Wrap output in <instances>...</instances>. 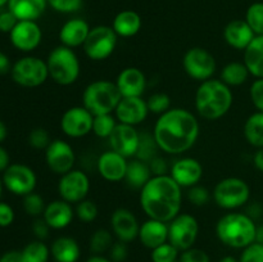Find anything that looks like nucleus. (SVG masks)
Here are the masks:
<instances>
[{"label": "nucleus", "instance_id": "obj_42", "mask_svg": "<svg viewBox=\"0 0 263 262\" xmlns=\"http://www.w3.org/2000/svg\"><path fill=\"white\" fill-rule=\"evenodd\" d=\"M74 213H76L79 220H81L82 222H92L98 217L99 210H98V205L95 204V202L84 199L80 203H77Z\"/></svg>", "mask_w": 263, "mask_h": 262}, {"label": "nucleus", "instance_id": "obj_25", "mask_svg": "<svg viewBox=\"0 0 263 262\" xmlns=\"http://www.w3.org/2000/svg\"><path fill=\"white\" fill-rule=\"evenodd\" d=\"M138 238L146 248H157L168 241V223L148 218L140 225Z\"/></svg>", "mask_w": 263, "mask_h": 262}, {"label": "nucleus", "instance_id": "obj_7", "mask_svg": "<svg viewBox=\"0 0 263 262\" xmlns=\"http://www.w3.org/2000/svg\"><path fill=\"white\" fill-rule=\"evenodd\" d=\"M212 195L218 207L236 210L249 200L251 188L240 177H226L216 184Z\"/></svg>", "mask_w": 263, "mask_h": 262}, {"label": "nucleus", "instance_id": "obj_45", "mask_svg": "<svg viewBox=\"0 0 263 262\" xmlns=\"http://www.w3.org/2000/svg\"><path fill=\"white\" fill-rule=\"evenodd\" d=\"M239 262H263V244L254 241L243 249Z\"/></svg>", "mask_w": 263, "mask_h": 262}, {"label": "nucleus", "instance_id": "obj_19", "mask_svg": "<svg viewBox=\"0 0 263 262\" xmlns=\"http://www.w3.org/2000/svg\"><path fill=\"white\" fill-rule=\"evenodd\" d=\"M116 118L120 123L136 126L143 122L148 116L149 109L146 100L141 97L122 98L115 110Z\"/></svg>", "mask_w": 263, "mask_h": 262}, {"label": "nucleus", "instance_id": "obj_44", "mask_svg": "<svg viewBox=\"0 0 263 262\" xmlns=\"http://www.w3.org/2000/svg\"><path fill=\"white\" fill-rule=\"evenodd\" d=\"M210 192L200 185H194L187 190V200L197 207H202L210 202Z\"/></svg>", "mask_w": 263, "mask_h": 262}, {"label": "nucleus", "instance_id": "obj_13", "mask_svg": "<svg viewBox=\"0 0 263 262\" xmlns=\"http://www.w3.org/2000/svg\"><path fill=\"white\" fill-rule=\"evenodd\" d=\"M90 192L89 176L81 170H71L62 175L58 182V193L61 199L68 203H80L86 199Z\"/></svg>", "mask_w": 263, "mask_h": 262}, {"label": "nucleus", "instance_id": "obj_27", "mask_svg": "<svg viewBox=\"0 0 263 262\" xmlns=\"http://www.w3.org/2000/svg\"><path fill=\"white\" fill-rule=\"evenodd\" d=\"M48 0H9L8 10L18 21H36L45 12Z\"/></svg>", "mask_w": 263, "mask_h": 262}, {"label": "nucleus", "instance_id": "obj_60", "mask_svg": "<svg viewBox=\"0 0 263 262\" xmlns=\"http://www.w3.org/2000/svg\"><path fill=\"white\" fill-rule=\"evenodd\" d=\"M218 262H239L238 258H235L234 256H225L220 259Z\"/></svg>", "mask_w": 263, "mask_h": 262}, {"label": "nucleus", "instance_id": "obj_62", "mask_svg": "<svg viewBox=\"0 0 263 262\" xmlns=\"http://www.w3.org/2000/svg\"><path fill=\"white\" fill-rule=\"evenodd\" d=\"M3 186H4V184H3V179H0V197H2V193H3Z\"/></svg>", "mask_w": 263, "mask_h": 262}, {"label": "nucleus", "instance_id": "obj_4", "mask_svg": "<svg viewBox=\"0 0 263 262\" xmlns=\"http://www.w3.org/2000/svg\"><path fill=\"white\" fill-rule=\"evenodd\" d=\"M216 234L218 240L226 247L244 249L256 241L257 226L247 213L230 212L217 221Z\"/></svg>", "mask_w": 263, "mask_h": 262}, {"label": "nucleus", "instance_id": "obj_46", "mask_svg": "<svg viewBox=\"0 0 263 262\" xmlns=\"http://www.w3.org/2000/svg\"><path fill=\"white\" fill-rule=\"evenodd\" d=\"M179 262H211V259L207 252L192 247V248L185 249V251L181 252L179 257Z\"/></svg>", "mask_w": 263, "mask_h": 262}, {"label": "nucleus", "instance_id": "obj_9", "mask_svg": "<svg viewBox=\"0 0 263 262\" xmlns=\"http://www.w3.org/2000/svg\"><path fill=\"white\" fill-rule=\"evenodd\" d=\"M117 45V33L109 26H97L90 30L89 36L84 43L85 54L95 62L109 58Z\"/></svg>", "mask_w": 263, "mask_h": 262}, {"label": "nucleus", "instance_id": "obj_41", "mask_svg": "<svg viewBox=\"0 0 263 262\" xmlns=\"http://www.w3.org/2000/svg\"><path fill=\"white\" fill-rule=\"evenodd\" d=\"M146 104H148L149 112H153L159 116L171 109V99L164 92H156V94L151 95L146 100Z\"/></svg>", "mask_w": 263, "mask_h": 262}, {"label": "nucleus", "instance_id": "obj_35", "mask_svg": "<svg viewBox=\"0 0 263 262\" xmlns=\"http://www.w3.org/2000/svg\"><path fill=\"white\" fill-rule=\"evenodd\" d=\"M159 149L158 144H157L156 139H154L153 134L143 133L140 134V139H139V146L138 152H136V158L140 161L149 162L157 157V151Z\"/></svg>", "mask_w": 263, "mask_h": 262}, {"label": "nucleus", "instance_id": "obj_49", "mask_svg": "<svg viewBox=\"0 0 263 262\" xmlns=\"http://www.w3.org/2000/svg\"><path fill=\"white\" fill-rule=\"evenodd\" d=\"M110 254V261L112 262H123L128 256V249L127 244L125 241H116L109 249Z\"/></svg>", "mask_w": 263, "mask_h": 262}, {"label": "nucleus", "instance_id": "obj_57", "mask_svg": "<svg viewBox=\"0 0 263 262\" xmlns=\"http://www.w3.org/2000/svg\"><path fill=\"white\" fill-rule=\"evenodd\" d=\"M253 163L258 171L263 172V148H258L253 157Z\"/></svg>", "mask_w": 263, "mask_h": 262}, {"label": "nucleus", "instance_id": "obj_34", "mask_svg": "<svg viewBox=\"0 0 263 262\" xmlns=\"http://www.w3.org/2000/svg\"><path fill=\"white\" fill-rule=\"evenodd\" d=\"M22 256L25 262H48L50 248L43 240H33L22 249Z\"/></svg>", "mask_w": 263, "mask_h": 262}, {"label": "nucleus", "instance_id": "obj_17", "mask_svg": "<svg viewBox=\"0 0 263 262\" xmlns=\"http://www.w3.org/2000/svg\"><path fill=\"white\" fill-rule=\"evenodd\" d=\"M108 139H109L112 151L117 152L118 154L123 156L125 158L136 156L140 134L138 133L135 126L118 122Z\"/></svg>", "mask_w": 263, "mask_h": 262}, {"label": "nucleus", "instance_id": "obj_6", "mask_svg": "<svg viewBox=\"0 0 263 262\" xmlns=\"http://www.w3.org/2000/svg\"><path fill=\"white\" fill-rule=\"evenodd\" d=\"M49 77L55 84L68 86L79 80L81 73V64L73 49L59 45L49 53L46 59Z\"/></svg>", "mask_w": 263, "mask_h": 262}, {"label": "nucleus", "instance_id": "obj_15", "mask_svg": "<svg viewBox=\"0 0 263 262\" xmlns=\"http://www.w3.org/2000/svg\"><path fill=\"white\" fill-rule=\"evenodd\" d=\"M45 162L51 172L57 175H64L73 170L76 156L74 151L67 141L62 139L51 140L45 149Z\"/></svg>", "mask_w": 263, "mask_h": 262}, {"label": "nucleus", "instance_id": "obj_56", "mask_svg": "<svg viewBox=\"0 0 263 262\" xmlns=\"http://www.w3.org/2000/svg\"><path fill=\"white\" fill-rule=\"evenodd\" d=\"M9 154L7 149L0 145V172H4L9 167Z\"/></svg>", "mask_w": 263, "mask_h": 262}, {"label": "nucleus", "instance_id": "obj_40", "mask_svg": "<svg viewBox=\"0 0 263 262\" xmlns=\"http://www.w3.org/2000/svg\"><path fill=\"white\" fill-rule=\"evenodd\" d=\"M45 207L46 204L44 202L43 197L37 193L32 192L23 197V210L28 216L40 217V216H43Z\"/></svg>", "mask_w": 263, "mask_h": 262}, {"label": "nucleus", "instance_id": "obj_3", "mask_svg": "<svg viewBox=\"0 0 263 262\" xmlns=\"http://www.w3.org/2000/svg\"><path fill=\"white\" fill-rule=\"evenodd\" d=\"M195 109L204 120L216 121L230 110L234 102L230 86L221 80L210 79L200 82L195 92Z\"/></svg>", "mask_w": 263, "mask_h": 262}, {"label": "nucleus", "instance_id": "obj_59", "mask_svg": "<svg viewBox=\"0 0 263 262\" xmlns=\"http://www.w3.org/2000/svg\"><path fill=\"white\" fill-rule=\"evenodd\" d=\"M86 262H112V261L108 258H105V257H103L102 254H94V256L90 257Z\"/></svg>", "mask_w": 263, "mask_h": 262}, {"label": "nucleus", "instance_id": "obj_39", "mask_svg": "<svg viewBox=\"0 0 263 262\" xmlns=\"http://www.w3.org/2000/svg\"><path fill=\"white\" fill-rule=\"evenodd\" d=\"M179 257L180 251L168 241L152 249V261L153 262H179Z\"/></svg>", "mask_w": 263, "mask_h": 262}, {"label": "nucleus", "instance_id": "obj_12", "mask_svg": "<svg viewBox=\"0 0 263 262\" xmlns=\"http://www.w3.org/2000/svg\"><path fill=\"white\" fill-rule=\"evenodd\" d=\"M37 177L31 167L23 163H12L3 174V184L15 195L30 194L35 190Z\"/></svg>", "mask_w": 263, "mask_h": 262}, {"label": "nucleus", "instance_id": "obj_14", "mask_svg": "<svg viewBox=\"0 0 263 262\" xmlns=\"http://www.w3.org/2000/svg\"><path fill=\"white\" fill-rule=\"evenodd\" d=\"M92 121L94 116L84 105H76L68 108L63 113L61 118V128L69 138H84L92 131Z\"/></svg>", "mask_w": 263, "mask_h": 262}, {"label": "nucleus", "instance_id": "obj_31", "mask_svg": "<svg viewBox=\"0 0 263 262\" xmlns=\"http://www.w3.org/2000/svg\"><path fill=\"white\" fill-rule=\"evenodd\" d=\"M152 176L153 175H152L151 167L146 162L136 158L127 163L125 181L133 189H141L151 180Z\"/></svg>", "mask_w": 263, "mask_h": 262}, {"label": "nucleus", "instance_id": "obj_47", "mask_svg": "<svg viewBox=\"0 0 263 262\" xmlns=\"http://www.w3.org/2000/svg\"><path fill=\"white\" fill-rule=\"evenodd\" d=\"M48 4L57 12L72 13L81 8L82 0H48Z\"/></svg>", "mask_w": 263, "mask_h": 262}, {"label": "nucleus", "instance_id": "obj_20", "mask_svg": "<svg viewBox=\"0 0 263 262\" xmlns=\"http://www.w3.org/2000/svg\"><path fill=\"white\" fill-rule=\"evenodd\" d=\"M170 175L181 188H192L202 180L203 166L198 159L185 157L172 164Z\"/></svg>", "mask_w": 263, "mask_h": 262}, {"label": "nucleus", "instance_id": "obj_61", "mask_svg": "<svg viewBox=\"0 0 263 262\" xmlns=\"http://www.w3.org/2000/svg\"><path fill=\"white\" fill-rule=\"evenodd\" d=\"M8 2H9V0H0V8L4 7L5 4H8Z\"/></svg>", "mask_w": 263, "mask_h": 262}, {"label": "nucleus", "instance_id": "obj_26", "mask_svg": "<svg viewBox=\"0 0 263 262\" xmlns=\"http://www.w3.org/2000/svg\"><path fill=\"white\" fill-rule=\"evenodd\" d=\"M223 38L231 48L236 50H246L247 46L256 38V33L249 27L246 20H234L226 25Z\"/></svg>", "mask_w": 263, "mask_h": 262}, {"label": "nucleus", "instance_id": "obj_54", "mask_svg": "<svg viewBox=\"0 0 263 262\" xmlns=\"http://www.w3.org/2000/svg\"><path fill=\"white\" fill-rule=\"evenodd\" d=\"M0 262H25L21 251H8L0 257Z\"/></svg>", "mask_w": 263, "mask_h": 262}, {"label": "nucleus", "instance_id": "obj_38", "mask_svg": "<svg viewBox=\"0 0 263 262\" xmlns=\"http://www.w3.org/2000/svg\"><path fill=\"white\" fill-rule=\"evenodd\" d=\"M246 21L256 36L263 35V3H253L248 8Z\"/></svg>", "mask_w": 263, "mask_h": 262}, {"label": "nucleus", "instance_id": "obj_16", "mask_svg": "<svg viewBox=\"0 0 263 262\" xmlns=\"http://www.w3.org/2000/svg\"><path fill=\"white\" fill-rule=\"evenodd\" d=\"M10 43L21 51H32L41 44L43 32L36 21H18L9 33Z\"/></svg>", "mask_w": 263, "mask_h": 262}, {"label": "nucleus", "instance_id": "obj_2", "mask_svg": "<svg viewBox=\"0 0 263 262\" xmlns=\"http://www.w3.org/2000/svg\"><path fill=\"white\" fill-rule=\"evenodd\" d=\"M182 188L171 175L152 176L140 189V205L148 218L168 223L181 213Z\"/></svg>", "mask_w": 263, "mask_h": 262}, {"label": "nucleus", "instance_id": "obj_11", "mask_svg": "<svg viewBox=\"0 0 263 262\" xmlns=\"http://www.w3.org/2000/svg\"><path fill=\"white\" fill-rule=\"evenodd\" d=\"M182 67L187 76L197 81H205L212 79L216 72V59L207 49L194 46L190 48L182 58Z\"/></svg>", "mask_w": 263, "mask_h": 262}, {"label": "nucleus", "instance_id": "obj_24", "mask_svg": "<svg viewBox=\"0 0 263 262\" xmlns=\"http://www.w3.org/2000/svg\"><path fill=\"white\" fill-rule=\"evenodd\" d=\"M90 26L82 18H72L62 26L59 31V40L67 48H77L84 45L90 32Z\"/></svg>", "mask_w": 263, "mask_h": 262}, {"label": "nucleus", "instance_id": "obj_29", "mask_svg": "<svg viewBox=\"0 0 263 262\" xmlns=\"http://www.w3.org/2000/svg\"><path fill=\"white\" fill-rule=\"evenodd\" d=\"M244 64L256 79H263V35L256 36L244 50Z\"/></svg>", "mask_w": 263, "mask_h": 262}, {"label": "nucleus", "instance_id": "obj_52", "mask_svg": "<svg viewBox=\"0 0 263 262\" xmlns=\"http://www.w3.org/2000/svg\"><path fill=\"white\" fill-rule=\"evenodd\" d=\"M32 231L37 240H44L49 236L50 226L46 223V221L43 217H36V220L32 223Z\"/></svg>", "mask_w": 263, "mask_h": 262}, {"label": "nucleus", "instance_id": "obj_8", "mask_svg": "<svg viewBox=\"0 0 263 262\" xmlns=\"http://www.w3.org/2000/svg\"><path fill=\"white\" fill-rule=\"evenodd\" d=\"M12 79L23 87L41 86L48 80L49 71L46 62L37 57H23L12 66Z\"/></svg>", "mask_w": 263, "mask_h": 262}, {"label": "nucleus", "instance_id": "obj_36", "mask_svg": "<svg viewBox=\"0 0 263 262\" xmlns=\"http://www.w3.org/2000/svg\"><path fill=\"white\" fill-rule=\"evenodd\" d=\"M113 246L112 233L107 229H98L90 238V251L94 254H102Z\"/></svg>", "mask_w": 263, "mask_h": 262}, {"label": "nucleus", "instance_id": "obj_50", "mask_svg": "<svg viewBox=\"0 0 263 262\" xmlns=\"http://www.w3.org/2000/svg\"><path fill=\"white\" fill-rule=\"evenodd\" d=\"M17 23H18L17 17H15L10 10L0 13V31H2V32L10 33Z\"/></svg>", "mask_w": 263, "mask_h": 262}, {"label": "nucleus", "instance_id": "obj_1", "mask_svg": "<svg viewBox=\"0 0 263 262\" xmlns=\"http://www.w3.org/2000/svg\"><path fill=\"white\" fill-rule=\"evenodd\" d=\"M153 136L161 151L168 154H181L197 143L199 123L190 110L171 108L158 117Z\"/></svg>", "mask_w": 263, "mask_h": 262}, {"label": "nucleus", "instance_id": "obj_22", "mask_svg": "<svg viewBox=\"0 0 263 262\" xmlns=\"http://www.w3.org/2000/svg\"><path fill=\"white\" fill-rule=\"evenodd\" d=\"M116 85L122 98L141 97L146 86L145 74L136 67H127L118 73Z\"/></svg>", "mask_w": 263, "mask_h": 262}, {"label": "nucleus", "instance_id": "obj_5", "mask_svg": "<svg viewBox=\"0 0 263 262\" xmlns=\"http://www.w3.org/2000/svg\"><path fill=\"white\" fill-rule=\"evenodd\" d=\"M121 99L122 95L116 82L108 80H97L87 85L82 92V105L92 116L115 112Z\"/></svg>", "mask_w": 263, "mask_h": 262}, {"label": "nucleus", "instance_id": "obj_48", "mask_svg": "<svg viewBox=\"0 0 263 262\" xmlns=\"http://www.w3.org/2000/svg\"><path fill=\"white\" fill-rule=\"evenodd\" d=\"M249 94L254 107L259 112H263V79H257L256 81H253Z\"/></svg>", "mask_w": 263, "mask_h": 262}, {"label": "nucleus", "instance_id": "obj_43", "mask_svg": "<svg viewBox=\"0 0 263 262\" xmlns=\"http://www.w3.org/2000/svg\"><path fill=\"white\" fill-rule=\"evenodd\" d=\"M51 143L50 135L43 127H36L28 135V144L35 149H46Z\"/></svg>", "mask_w": 263, "mask_h": 262}, {"label": "nucleus", "instance_id": "obj_51", "mask_svg": "<svg viewBox=\"0 0 263 262\" xmlns=\"http://www.w3.org/2000/svg\"><path fill=\"white\" fill-rule=\"evenodd\" d=\"M14 211L12 205L5 202H0V228H8L14 221Z\"/></svg>", "mask_w": 263, "mask_h": 262}, {"label": "nucleus", "instance_id": "obj_28", "mask_svg": "<svg viewBox=\"0 0 263 262\" xmlns=\"http://www.w3.org/2000/svg\"><path fill=\"white\" fill-rule=\"evenodd\" d=\"M50 254L57 262H77L81 254V249L73 238L61 236L51 243Z\"/></svg>", "mask_w": 263, "mask_h": 262}, {"label": "nucleus", "instance_id": "obj_55", "mask_svg": "<svg viewBox=\"0 0 263 262\" xmlns=\"http://www.w3.org/2000/svg\"><path fill=\"white\" fill-rule=\"evenodd\" d=\"M9 71H12V64H10L9 57L5 53L0 51V74L8 73Z\"/></svg>", "mask_w": 263, "mask_h": 262}, {"label": "nucleus", "instance_id": "obj_23", "mask_svg": "<svg viewBox=\"0 0 263 262\" xmlns=\"http://www.w3.org/2000/svg\"><path fill=\"white\" fill-rule=\"evenodd\" d=\"M74 211L71 203L63 199H57L46 204L43 213V218L46 221L50 229L61 230L67 228L74 217Z\"/></svg>", "mask_w": 263, "mask_h": 262}, {"label": "nucleus", "instance_id": "obj_53", "mask_svg": "<svg viewBox=\"0 0 263 262\" xmlns=\"http://www.w3.org/2000/svg\"><path fill=\"white\" fill-rule=\"evenodd\" d=\"M149 167H151V171L153 176H159V175H167L168 171V166H167V162L163 158L157 156L156 158L152 159L149 162Z\"/></svg>", "mask_w": 263, "mask_h": 262}, {"label": "nucleus", "instance_id": "obj_32", "mask_svg": "<svg viewBox=\"0 0 263 262\" xmlns=\"http://www.w3.org/2000/svg\"><path fill=\"white\" fill-rule=\"evenodd\" d=\"M249 74L244 62H230L221 69L220 80L228 86H240L248 80Z\"/></svg>", "mask_w": 263, "mask_h": 262}, {"label": "nucleus", "instance_id": "obj_30", "mask_svg": "<svg viewBox=\"0 0 263 262\" xmlns=\"http://www.w3.org/2000/svg\"><path fill=\"white\" fill-rule=\"evenodd\" d=\"M112 28L117 36L131 38L135 36L141 28V18L134 10H122L113 20Z\"/></svg>", "mask_w": 263, "mask_h": 262}, {"label": "nucleus", "instance_id": "obj_18", "mask_svg": "<svg viewBox=\"0 0 263 262\" xmlns=\"http://www.w3.org/2000/svg\"><path fill=\"white\" fill-rule=\"evenodd\" d=\"M112 231L118 240L130 243L139 236L140 225L136 216L127 208H117L110 217Z\"/></svg>", "mask_w": 263, "mask_h": 262}, {"label": "nucleus", "instance_id": "obj_58", "mask_svg": "<svg viewBox=\"0 0 263 262\" xmlns=\"http://www.w3.org/2000/svg\"><path fill=\"white\" fill-rule=\"evenodd\" d=\"M7 135H8L7 126H5V123L0 120V143H3V141L7 139Z\"/></svg>", "mask_w": 263, "mask_h": 262}, {"label": "nucleus", "instance_id": "obj_33", "mask_svg": "<svg viewBox=\"0 0 263 262\" xmlns=\"http://www.w3.org/2000/svg\"><path fill=\"white\" fill-rule=\"evenodd\" d=\"M244 136L251 145L263 148V112H256L244 123Z\"/></svg>", "mask_w": 263, "mask_h": 262}, {"label": "nucleus", "instance_id": "obj_37", "mask_svg": "<svg viewBox=\"0 0 263 262\" xmlns=\"http://www.w3.org/2000/svg\"><path fill=\"white\" fill-rule=\"evenodd\" d=\"M116 126H117V122H116V118L113 117L112 113H109V115L94 116L92 133L98 138H109Z\"/></svg>", "mask_w": 263, "mask_h": 262}, {"label": "nucleus", "instance_id": "obj_10", "mask_svg": "<svg viewBox=\"0 0 263 262\" xmlns=\"http://www.w3.org/2000/svg\"><path fill=\"white\" fill-rule=\"evenodd\" d=\"M199 234V223L190 213H179L168 222V243L180 252L194 246Z\"/></svg>", "mask_w": 263, "mask_h": 262}, {"label": "nucleus", "instance_id": "obj_21", "mask_svg": "<svg viewBox=\"0 0 263 262\" xmlns=\"http://www.w3.org/2000/svg\"><path fill=\"white\" fill-rule=\"evenodd\" d=\"M126 158L115 151H107L99 157L97 162L98 172L104 180L110 182H118L125 180L127 170Z\"/></svg>", "mask_w": 263, "mask_h": 262}]
</instances>
